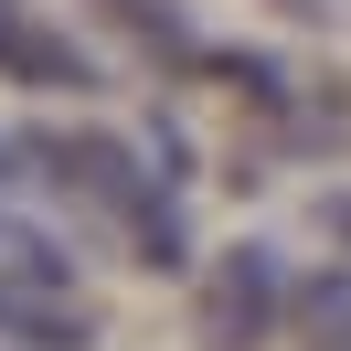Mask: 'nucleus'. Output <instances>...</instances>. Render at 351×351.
Instances as JSON below:
<instances>
[{
  "label": "nucleus",
  "mask_w": 351,
  "mask_h": 351,
  "mask_svg": "<svg viewBox=\"0 0 351 351\" xmlns=\"http://www.w3.org/2000/svg\"><path fill=\"white\" fill-rule=\"evenodd\" d=\"M287 319V266H277V245H223L213 266L192 277V341L202 351H266V330Z\"/></svg>",
  "instance_id": "f257e3e1"
},
{
  "label": "nucleus",
  "mask_w": 351,
  "mask_h": 351,
  "mask_svg": "<svg viewBox=\"0 0 351 351\" xmlns=\"http://www.w3.org/2000/svg\"><path fill=\"white\" fill-rule=\"evenodd\" d=\"M0 341L22 351H86L96 341V308L75 287H0Z\"/></svg>",
  "instance_id": "f03ea898"
},
{
  "label": "nucleus",
  "mask_w": 351,
  "mask_h": 351,
  "mask_svg": "<svg viewBox=\"0 0 351 351\" xmlns=\"http://www.w3.org/2000/svg\"><path fill=\"white\" fill-rule=\"evenodd\" d=\"M0 75H22V86H86V53L64 32H43L22 0H0Z\"/></svg>",
  "instance_id": "7ed1b4c3"
},
{
  "label": "nucleus",
  "mask_w": 351,
  "mask_h": 351,
  "mask_svg": "<svg viewBox=\"0 0 351 351\" xmlns=\"http://www.w3.org/2000/svg\"><path fill=\"white\" fill-rule=\"evenodd\" d=\"M64 277H75V266H64V245L0 202V287H64Z\"/></svg>",
  "instance_id": "20e7f679"
},
{
  "label": "nucleus",
  "mask_w": 351,
  "mask_h": 351,
  "mask_svg": "<svg viewBox=\"0 0 351 351\" xmlns=\"http://www.w3.org/2000/svg\"><path fill=\"white\" fill-rule=\"evenodd\" d=\"M298 319H308V341H351V266H319L298 287Z\"/></svg>",
  "instance_id": "39448f33"
},
{
  "label": "nucleus",
  "mask_w": 351,
  "mask_h": 351,
  "mask_svg": "<svg viewBox=\"0 0 351 351\" xmlns=\"http://www.w3.org/2000/svg\"><path fill=\"white\" fill-rule=\"evenodd\" d=\"M107 11H117V32H138V43H160V53L192 43V22H171V0H107Z\"/></svg>",
  "instance_id": "423d86ee"
},
{
  "label": "nucleus",
  "mask_w": 351,
  "mask_h": 351,
  "mask_svg": "<svg viewBox=\"0 0 351 351\" xmlns=\"http://www.w3.org/2000/svg\"><path fill=\"white\" fill-rule=\"evenodd\" d=\"M298 22H351V0H287Z\"/></svg>",
  "instance_id": "0eeeda50"
},
{
  "label": "nucleus",
  "mask_w": 351,
  "mask_h": 351,
  "mask_svg": "<svg viewBox=\"0 0 351 351\" xmlns=\"http://www.w3.org/2000/svg\"><path fill=\"white\" fill-rule=\"evenodd\" d=\"M22 160H32V138H0V181H11V171H22Z\"/></svg>",
  "instance_id": "6e6552de"
},
{
  "label": "nucleus",
  "mask_w": 351,
  "mask_h": 351,
  "mask_svg": "<svg viewBox=\"0 0 351 351\" xmlns=\"http://www.w3.org/2000/svg\"><path fill=\"white\" fill-rule=\"evenodd\" d=\"M319 351H351V341H319Z\"/></svg>",
  "instance_id": "1a4fd4ad"
}]
</instances>
